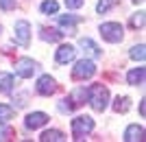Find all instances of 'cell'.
<instances>
[{"mask_svg": "<svg viewBox=\"0 0 146 142\" xmlns=\"http://www.w3.org/2000/svg\"><path fill=\"white\" fill-rule=\"evenodd\" d=\"M87 101L92 103L94 111L107 109V105H109V90L105 85H100V83H96V85H92V90H87Z\"/></svg>", "mask_w": 146, "mask_h": 142, "instance_id": "obj_1", "label": "cell"}, {"mask_svg": "<svg viewBox=\"0 0 146 142\" xmlns=\"http://www.w3.org/2000/svg\"><path fill=\"white\" fill-rule=\"evenodd\" d=\"M100 35H103L107 42L118 44V42H122V37H124V29H122V24H118V22H105V24H100Z\"/></svg>", "mask_w": 146, "mask_h": 142, "instance_id": "obj_2", "label": "cell"}, {"mask_svg": "<svg viewBox=\"0 0 146 142\" xmlns=\"http://www.w3.org/2000/svg\"><path fill=\"white\" fill-rule=\"evenodd\" d=\"M94 129V120L90 116H79L72 120V136L74 140H83V138Z\"/></svg>", "mask_w": 146, "mask_h": 142, "instance_id": "obj_3", "label": "cell"}, {"mask_svg": "<svg viewBox=\"0 0 146 142\" xmlns=\"http://www.w3.org/2000/svg\"><path fill=\"white\" fill-rule=\"evenodd\" d=\"M94 72H96V66H94L92 59H81V61H76V66L72 68V77L76 81L90 79V77H94Z\"/></svg>", "mask_w": 146, "mask_h": 142, "instance_id": "obj_4", "label": "cell"}, {"mask_svg": "<svg viewBox=\"0 0 146 142\" xmlns=\"http://www.w3.org/2000/svg\"><path fill=\"white\" fill-rule=\"evenodd\" d=\"M35 70H37V63L33 61V59H29V57H22V59L15 61V72H18L22 79H31V77L35 74Z\"/></svg>", "mask_w": 146, "mask_h": 142, "instance_id": "obj_5", "label": "cell"}, {"mask_svg": "<svg viewBox=\"0 0 146 142\" xmlns=\"http://www.w3.org/2000/svg\"><path fill=\"white\" fill-rule=\"evenodd\" d=\"M15 42L20 46H29L31 42V24L26 20H18L15 22Z\"/></svg>", "mask_w": 146, "mask_h": 142, "instance_id": "obj_6", "label": "cell"}, {"mask_svg": "<svg viewBox=\"0 0 146 142\" xmlns=\"http://www.w3.org/2000/svg\"><path fill=\"white\" fill-rule=\"evenodd\" d=\"M66 101L70 103V105H68V109H70V111L76 109V107H81V105L87 101V87H74Z\"/></svg>", "mask_w": 146, "mask_h": 142, "instance_id": "obj_7", "label": "cell"}, {"mask_svg": "<svg viewBox=\"0 0 146 142\" xmlns=\"http://www.w3.org/2000/svg\"><path fill=\"white\" fill-rule=\"evenodd\" d=\"M37 92L42 94V96H50V94L57 92V81L50 77V74H44V77H39V81H37Z\"/></svg>", "mask_w": 146, "mask_h": 142, "instance_id": "obj_8", "label": "cell"}, {"mask_svg": "<svg viewBox=\"0 0 146 142\" xmlns=\"http://www.w3.org/2000/svg\"><path fill=\"white\" fill-rule=\"evenodd\" d=\"M48 123V116L44 114V111H33V114H29L26 116V127L29 129H39V127H44V125Z\"/></svg>", "mask_w": 146, "mask_h": 142, "instance_id": "obj_9", "label": "cell"}, {"mask_svg": "<svg viewBox=\"0 0 146 142\" xmlns=\"http://www.w3.org/2000/svg\"><path fill=\"white\" fill-rule=\"evenodd\" d=\"M76 57V48L70 46V44H61L59 50H57V63H68Z\"/></svg>", "mask_w": 146, "mask_h": 142, "instance_id": "obj_10", "label": "cell"}, {"mask_svg": "<svg viewBox=\"0 0 146 142\" xmlns=\"http://www.w3.org/2000/svg\"><path fill=\"white\" fill-rule=\"evenodd\" d=\"M79 46H81L83 50H85V53H87L90 57H94V59H98V57H103V50L98 48V46H96L94 42H92L90 37H81V39H79Z\"/></svg>", "mask_w": 146, "mask_h": 142, "instance_id": "obj_11", "label": "cell"}, {"mask_svg": "<svg viewBox=\"0 0 146 142\" xmlns=\"http://www.w3.org/2000/svg\"><path fill=\"white\" fill-rule=\"evenodd\" d=\"M76 15H59V26L63 29V35H74L76 33V29H74V24H76Z\"/></svg>", "mask_w": 146, "mask_h": 142, "instance_id": "obj_12", "label": "cell"}, {"mask_svg": "<svg viewBox=\"0 0 146 142\" xmlns=\"http://www.w3.org/2000/svg\"><path fill=\"white\" fill-rule=\"evenodd\" d=\"M142 133H144V129H142L140 125H129L127 131H124V140L127 142H137V140H142Z\"/></svg>", "mask_w": 146, "mask_h": 142, "instance_id": "obj_13", "label": "cell"}, {"mask_svg": "<svg viewBox=\"0 0 146 142\" xmlns=\"http://www.w3.org/2000/svg\"><path fill=\"white\" fill-rule=\"evenodd\" d=\"M127 81L129 85H142L144 83V68H133L127 74Z\"/></svg>", "mask_w": 146, "mask_h": 142, "instance_id": "obj_14", "label": "cell"}, {"mask_svg": "<svg viewBox=\"0 0 146 142\" xmlns=\"http://www.w3.org/2000/svg\"><path fill=\"white\" fill-rule=\"evenodd\" d=\"M39 140H42V142H63L66 136H63L59 129H50V131H44Z\"/></svg>", "mask_w": 146, "mask_h": 142, "instance_id": "obj_15", "label": "cell"}, {"mask_svg": "<svg viewBox=\"0 0 146 142\" xmlns=\"http://www.w3.org/2000/svg\"><path fill=\"white\" fill-rule=\"evenodd\" d=\"M131 109V99L129 96H118L116 103H113V111H118V114H124V111Z\"/></svg>", "mask_w": 146, "mask_h": 142, "instance_id": "obj_16", "label": "cell"}, {"mask_svg": "<svg viewBox=\"0 0 146 142\" xmlns=\"http://www.w3.org/2000/svg\"><path fill=\"white\" fill-rule=\"evenodd\" d=\"M61 37H63V33L55 31V29H42V39H46V42H59Z\"/></svg>", "mask_w": 146, "mask_h": 142, "instance_id": "obj_17", "label": "cell"}, {"mask_svg": "<svg viewBox=\"0 0 146 142\" xmlns=\"http://www.w3.org/2000/svg\"><path fill=\"white\" fill-rule=\"evenodd\" d=\"M11 87H13V74L2 72L0 74V92H11Z\"/></svg>", "mask_w": 146, "mask_h": 142, "instance_id": "obj_18", "label": "cell"}, {"mask_svg": "<svg viewBox=\"0 0 146 142\" xmlns=\"http://www.w3.org/2000/svg\"><path fill=\"white\" fill-rule=\"evenodd\" d=\"M118 2H120V0H98L96 11H98V13H107L109 9H113V7H116Z\"/></svg>", "mask_w": 146, "mask_h": 142, "instance_id": "obj_19", "label": "cell"}, {"mask_svg": "<svg viewBox=\"0 0 146 142\" xmlns=\"http://www.w3.org/2000/svg\"><path fill=\"white\" fill-rule=\"evenodd\" d=\"M15 116V109L9 105H5V103H0V120L5 123V120H11V118Z\"/></svg>", "mask_w": 146, "mask_h": 142, "instance_id": "obj_20", "label": "cell"}, {"mask_svg": "<svg viewBox=\"0 0 146 142\" xmlns=\"http://www.w3.org/2000/svg\"><path fill=\"white\" fill-rule=\"evenodd\" d=\"M144 57H146L144 44H137V46H133V48H131V59H135V61H144Z\"/></svg>", "mask_w": 146, "mask_h": 142, "instance_id": "obj_21", "label": "cell"}, {"mask_svg": "<svg viewBox=\"0 0 146 142\" xmlns=\"http://www.w3.org/2000/svg\"><path fill=\"white\" fill-rule=\"evenodd\" d=\"M42 13H57L59 11V5H57L55 0H46V2H42Z\"/></svg>", "mask_w": 146, "mask_h": 142, "instance_id": "obj_22", "label": "cell"}, {"mask_svg": "<svg viewBox=\"0 0 146 142\" xmlns=\"http://www.w3.org/2000/svg\"><path fill=\"white\" fill-rule=\"evenodd\" d=\"M131 26L133 29H142L144 26V11H137L131 15Z\"/></svg>", "mask_w": 146, "mask_h": 142, "instance_id": "obj_23", "label": "cell"}, {"mask_svg": "<svg viewBox=\"0 0 146 142\" xmlns=\"http://www.w3.org/2000/svg\"><path fill=\"white\" fill-rule=\"evenodd\" d=\"M83 5H85V0H66L68 9H81Z\"/></svg>", "mask_w": 146, "mask_h": 142, "instance_id": "obj_24", "label": "cell"}, {"mask_svg": "<svg viewBox=\"0 0 146 142\" xmlns=\"http://www.w3.org/2000/svg\"><path fill=\"white\" fill-rule=\"evenodd\" d=\"M0 7H2L5 11H11L13 7H15V0H0Z\"/></svg>", "mask_w": 146, "mask_h": 142, "instance_id": "obj_25", "label": "cell"}, {"mask_svg": "<svg viewBox=\"0 0 146 142\" xmlns=\"http://www.w3.org/2000/svg\"><path fill=\"white\" fill-rule=\"evenodd\" d=\"M7 136H9V129H7V125L0 120V140H7Z\"/></svg>", "mask_w": 146, "mask_h": 142, "instance_id": "obj_26", "label": "cell"}, {"mask_svg": "<svg viewBox=\"0 0 146 142\" xmlns=\"http://www.w3.org/2000/svg\"><path fill=\"white\" fill-rule=\"evenodd\" d=\"M140 114H142V116H144V114H146V105H144V101H142V103H140Z\"/></svg>", "mask_w": 146, "mask_h": 142, "instance_id": "obj_27", "label": "cell"}, {"mask_svg": "<svg viewBox=\"0 0 146 142\" xmlns=\"http://www.w3.org/2000/svg\"><path fill=\"white\" fill-rule=\"evenodd\" d=\"M133 2H142V0H133Z\"/></svg>", "mask_w": 146, "mask_h": 142, "instance_id": "obj_28", "label": "cell"}]
</instances>
